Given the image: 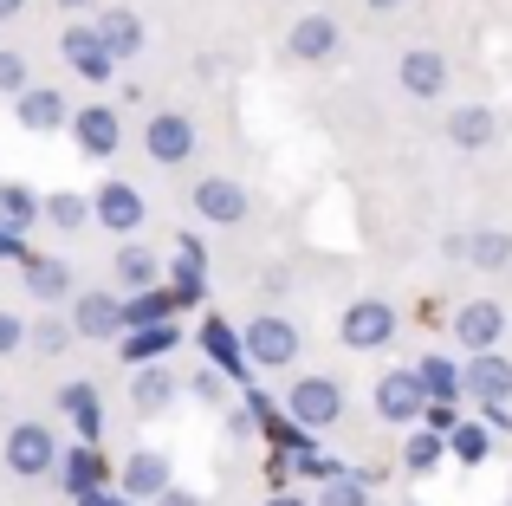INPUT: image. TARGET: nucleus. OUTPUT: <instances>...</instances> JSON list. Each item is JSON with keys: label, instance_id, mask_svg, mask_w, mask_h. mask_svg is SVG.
Wrapping results in <instances>:
<instances>
[{"label": "nucleus", "instance_id": "f257e3e1", "mask_svg": "<svg viewBox=\"0 0 512 506\" xmlns=\"http://www.w3.org/2000/svg\"><path fill=\"white\" fill-rule=\"evenodd\" d=\"M59 468V435L46 429V422H13L7 429V474H20V481H39V474Z\"/></svg>", "mask_w": 512, "mask_h": 506}, {"label": "nucleus", "instance_id": "f03ea898", "mask_svg": "<svg viewBox=\"0 0 512 506\" xmlns=\"http://www.w3.org/2000/svg\"><path fill=\"white\" fill-rule=\"evenodd\" d=\"M286 416L299 422L305 435H312V429H331V422L344 416L338 377H299V383H292V396H286Z\"/></svg>", "mask_w": 512, "mask_h": 506}, {"label": "nucleus", "instance_id": "7ed1b4c3", "mask_svg": "<svg viewBox=\"0 0 512 506\" xmlns=\"http://www.w3.org/2000/svg\"><path fill=\"white\" fill-rule=\"evenodd\" d=\"M292 357H299V325L279 312H260L247 325V364L253 370H286Z\"/></svg>", "mask_w": 512, "mask_h": 506}, {"label": "nucleus", "instance_id": "20e7f679", "mask_svg": "<svg viewBox=\"0 0 512 506\" xmlns=\"http://www.w3.org/2000/svg\"><path fill=\"white\" fill-rule=\"evenodd\" d=\"M72 331L78 338H98V344H124V331H130V318H124V299L117 292H78L72 299Z\"/></svg>", "mask_w": 512, "mask_h": 506}, {"label": "nucleus", "instance_id": "39448f33", "mask_svg": "<svg viewBox=\"0 0 512 506\" xmlns=\"http://www.w3.org/2000/svg\"><path fill=\"white\" fill-rule=\"evenodd\" d=\"M376 416L383 422H422L428 416V390L415 370H383L376 377Z\"/></svg>", "mask_w": 512, "mask_h": 506}, {"label": "nucleus", "instance_id": "423d86ee", "mask_svg": "<svg viewBox=\"0 0 512 506\" xmlns=\"http://www.w3.org/2000/svg\"><path fill=\"white\" fill-rule=\"evenodd\" d=\"M169 487H175L169 455H156V448H137V455L117 468V494H124V500H150V506H156Z\"/></svg>", "mask_w": 512, "mask_h": 506}, {"label": "nucleus", "instance_id": "0eeeda50", "mask_svg": "<svg viewBox=\"0 0 512 506\" xmlns=\"http://www.w3.org/2000/svg\"><path fill=\"white\" fill-rule=\"evenodd\" d=\"M389 338H396V305L389 299H357L344 312V344L350 351H383Z\"/></svg>", "mask_w": 512, "mask_h": 506}, {"label": "nucleus", "instance_id": "6e6552de", "mask_svg": "<svg viewBox=\"0 0 512 506\" xmlns=\"http://www.w3.org/2000/svg\"><path fill=\"white\" fill-rule=\"evenodd\" d=\"M454 338L467 344V357H493V344L506 338V312L493 299H467L454 312Z\"/></svg>", "mask_w": 512, "mask_h": 506}, {"label": "nucleus", "instance_id": "1a4fd4ad", "mask_svg": "<svg viewBox=\"0 0 512 506\" xmlns=\"http://www.w3.org/2000/svg\"><path fill=\"white\" fill-rule=\"evenodd\" d=\"M143 150H150L163 169L188 163V156H195V124H188L182 111H156L150 124H143Z\"/></svg>", "mask_w": 512, "mask_h": 506}, {"label": "nucleus", "instance_id": "9d476101", "mask_svg": "<svg viewBox=\"0 0 512 506\" xmlns=\"http://www.w3.org/2000/svg\"><path fill=\"white\" fill-rule=\"evenodd\" d=\"M195 215L214 221V228H240L247 221V189L234 176H201L195 182Z\"/></svg>", "mask_w": 512, "mask_h": 506}, {"label": "nucleus", "instance_id": "9b49d317", "mask_svg": "<svg viewBox=\"0 0 512 506\" xmlns=\"http://www.w3.org/2000/svg\"><path fill=\"white\" fill-rule=\"evenodd\" d=\"M72 137H78V150H85V156H98V163H104V156L124 150V117H117L111 104H85V111L72 117Z\"/></svg>", "mask_w": 512, "mask_h": 506}, {"label": "nucleus", "instance_id": "f8f14e48", "mask_svg": "<svg viewBox=\"0 0 512 506\" xmlns=\"http://www.w3.org/2000/svg\"><path fill=\"white\" fill-rule=\"evenodd\" d=\"M195 344L208 351V364L221 370V377H234V383H247V338H234V325L227 318H201V331H195Z\"/></svg>", "mask_w": 512, "mask_h": 506}, {"label": "nucleus", "instance_id": "ddd939ff", "mask_svg": "<svg viewBox=\"0 0 512 506\" xmlns=\"http://www.w3.org/2000/svg\"><path fill=\"white\" fill-rule=\"evenodd\" d=\"M286 52L299 65H325L331 52H338V20H331V13H299V20H292Z\"/></svg>", "mask_w": 512, "mask_h": 506}, {"label": "nucleus", "instance_id": "4468645a", "mask_svg": "<svg viewBox=\"0 0 512 506\" xmlns=\"http://www.w3.org/2000/svg\"><path fill=\"white\" fill-rule=\"evenodd\" d=\"M396 78H402V91H409V98H441V91H448V59H441V52H428V46H409L402 52V65H396Z\"/></svg>", "mask_w": 512, "mask_h": 506}, {"label": "nucleus", "instance_id": "2eb2a0df", "mask_svg": "<svg viewBox=\"0 0 512 506\" xmlns=\"http://www.w3.org/2000/svg\"><path fill=\"white\" fill-rule=\"evenodd\" d=\"M91 208H98V221H104L111 234H137V228H143V195L130 189V182H117V176H111V182H98Z\"/></svg>", "mask_w": 512, "mask_h": 506}, {"label": "nucleus", "instance_id": "dca6fc26", "mask_svg": "<svg viewBox=\"0 0 512 506\" xmlns=\"http://www.w3.org/2000/svg\"><path fill=\"white\" fill-rule=\"evenodd\" d=\"M65 59H72V72H78V78H91V85H104V78L117 72V59L104 52L98 26H65Z\"/></svg>", "mask_w": 512, "mask_h": 506}, {"label": "nucleus", "instance_id": "f3484780", "mask_svg": "<svg viewBox=\"0 0 512 506\" xmlns=\"http://www.w3.org/2000/svg\"><path fill=\"white\" fill-rule=\"evenodd\" d=\"M59 481H65L72 500H85V494H98V487H111V474H104L98 448H65L59 455Z\"/></svg>", "mask_w": 512, "mask_h": 506}, {"label": "nucleus", "instance_id": "a211bd4d", "mask_svg": "<svg viewBox=\"0 0 512 506\" xmlns=\"http://www.w3.org/2000/svg\"><path fill=\"white\" fill-rule=\"evenodd\" d=\"M98 39H104V52H111L117 65H130V59L143 52V20H137L130 7H111V13L98 20Z\"/></svg>", "mask_w": 512, "mask_h": 506}, {"label": "nucleus", "instance_id": "6ab92c4d", "mask_svg": "<svg viewBox=\"0 0 512 506\" xmlns=\"http://www.w3.org/2000/svg\"><path fill=\"white\" fill-rule=\"evenodd\" d=\"M39 221H46V202L26 182H0V228L26 241V228H39Z\"/></svg>", "mask_w": 512, "mask_h": 506}, {"label": "nucleus", "instance_id": "aec40b11", "mask_svg": "<svg viewBox=\"0 0 512 506\" xmlns=\"http://www.w3.org/2000/svg\"><path fill=\"white\" fill-rule=\"evenodd\" d=\"M111 273H117V286H124L130 299H143V292H156V279H163V260H156L150 247H124L111 260Z\"/></svg>", "mask_w": 512, "mask_h": 506}, {"label": "nucleus", "instance_id": "412c9836", "mask_svg": "<svg viewBox=\"0 0 512 506\" xmlns=\"http://www.w3.org/2000/svg\"><path fill=\"white\" fill-rule=\"evenodd\" d=\"M78 111H65V98H59V85H33L20 98V124L26 130H39V137H46V130H59V124H72Z\"/></svg>", "mask_w": 512, "mask_h": 506}, {"label": "nucleus", "instance_id": "4be33fe9", "mask_svg": "<svg viewBox=\"0 0 512 506\" xmlns=\"http://www.w3.org/2000/svg\"><path fill=\"white\" fill-rule=\"evenodd\" d=\"M493 130H500V117H493L487 104H461V111H448V143H461V150H487Z\"/></svg>", "mask_w": 512, "mask_h": 506}, {"label": "nucleus", "instance_id": "5701e85b", "mask_svg": "<svg viewBox=\"0 0 512 506\" xmlns=\"http://www.w3.org/2000/svg\"><path fill=\"white\" fill-rule=\"evenodd\" d=\"M467 396H474V403H506L512 396V364L506 357H474V364H467Z\"/></svg>", "mask_w": 512, "mask_h": 506}, {"label": "nucleus", "instance_id": "b1692460", "mask_svg": "<svg viewBox=\"0 0 512 506\" xmlns=\"http://www.w3.org/2000/svg\"><path fill=\"white\" fill-rule=\"evenodd\" d=\"M20 279H26V292H33V299H46V305L72 299V266H65V260H26Z\"/></svg>", "mask_w": 512, "mask_h": 506}, {"label": "nucleus", "instance_id": "393cba45", "mask_svg": "<svg viewBox=\"0 0 512 506\" xmlns=\"http://www.w3.org/2000/svg\"><path fill=\"white\" fill-rule=\"evenodd\" d=\"M59 409H65V416H72V429L85 435V448L98 442L104 416H98V390H91V383H65V390H59Z\"/></svg>", "mask_w": 512, "mask_h": 506}, {"label": "nucleus", "instance_id": "a878e982", "mask_svg": "<svg viewBox=\"0 0 512 506\" xmlns=\"http://www.w3.org/2000/svg\"><path fill=\"white\" fill-rule=\"evenodd\" d=\"M169 403H175V383H169L163 364H150V370L130 377V409H137V416H156V409H169Z\"/></svg>", "mask_w": 512, "mask_h": 506}, {"label": "nucleus", "instance_id": "bb28decb", "mask_svg": "<svg viewBox=\"0 0 512 506\" xmlns=\"http://www.w3.org/2000/svg\"><path fill=\"white\" fill-rule=\"evenodd\" d=\"M415 377H422L428 403H454V396L467 390V370H454L448 357H422V364H415Z\"/></svg>", "mask_w": 512, "mask_h": 506}, {"label": "nucleus", "instance_id": "cd10ccee", "mask_svg": "<svg viewBox=\"0 0 512 506\" xmlns=\"http://www.w3.org/2000/svg\"><path fill=\"white\" fill-rule=\"evenodd\" d=\"M169 273H175V305H182V299H201V273H208L201 241H188V234H182V241H175V266H169Z\"/></svg>", "mask_w": 512, "mask_h": 506}, {"label": "nucleus", "instance_id": "c85d7f7f", "mask_svg": "<svg viewBox=\"0 0 512 506\" xmlns=\"http://www.w3.org/2000/svg\"><path fill=\"white\" fill-rule=\"evenodd\" d=\"M175 344H182V331H175V325H150V331H130V338H124V357L150 370V357H169Z\"/></svg>", "mask_w": 512, "mask_h": 506}, {"label": "nucleus", "instance_id": "c756f323", "mask_svg": "<svg viewBox=\"0 0 512 506\" xmlns=\"http://www.w3.org/2000/svg\"><path fill=\"white\" fill-rule=\"evenodd\" d=\"M448 455L467 461V468H480V461L493 455V429H487V422H461V429L448 435Z\"/></svg>", "mask_w": 512, "mask_h": 506}, {"label": "nucleus", "instance_id": "7c9ffc66", "mask_svg": "<svg viewBox=\"0 0 512 506\" xmlns=\"http://www.w3.org/2000/svg\"><path fill=\"white\" fill-rule=\"evenodd\" d=\"M169 312H175V292H143V299H124V318H130V331L169 325ZM130 331H124V338H130Z\"/></svg>", "mask_w": 512, "mask_h": 506}, {"label": "nucleus", "instance_id": "2f4dec72", "mask_svg": "<svg viewBox=\"0 0 512 506\" xmlns=\"http://www.w3.org/2000/svg\"><path fill=\"white\" fill-rule=\"evenodd\" d=\"M46 221L52 228H85V221H98V208H91V195L59 189V195H46Z\"/></svg>", "mask_w": 512, "mask_h": 506}, {"label": "nucleus", "instance_id": "473e14b6", "mask_svg": "<svg viewBox=\"0 0 512 506\" xmlns=\"http://www.w3.org/2000/svg\"><path fill=\"white\" fill-rule=\"evenodd\" d=\"M461 253H467L474 266H493V273H500V266L512 260V241H506L500 228H487V234H474V241H461Z\"/></svg>", "mask_w": 512, "mask_h": 506}, {"label": "nucleus", "instance_id": "72a5a7b5", "mask_svg": "<svg viewBox=\"0 0 512 506\" xmlns=\"http://www.w3.org/2000/svg\"><path fill=\"white\" fill-rule=\"evenodd\" d=\"M441 455H448V435H435V429H415V435H409V448H402V461H409L415 474H428Z\"/></svg>", "mask_w": 512, "mask_h": 506}, {"label": "nucleus", "instance_id": "f704fd0d", "mask_svg": "<svg viewBox=\"0 0 512 506\" xmlns=\"http://www.w3.org/2000/svg\"><path fill=\"white\" fill-rule=\"evenodd\" d=\"M72 338H78L72 318H39V325H33V351H46V357H59Z\"/></svg>", "mask_w": 512, "mask_h": 506}, {"label": "nucleus", "instance_id": "c9c22d12", "mask_svg": "<svg viewBox=\"0 0 512 506\" xmlns=\"http://www.w3.org/2000/svg\"><path fill=\"white\" fill-rule=\"evenodd\" d=\"M318 506H370V481H363V474H344V481H331L325 494H318Z\"/></svg>", "mask_w": 512, "mask_h": 506}, {"label": "nucleus", "instance_id": "e433bc0d", "mask_svg": "<svg viewBox=\"0 0 512 506\" xmlns=\"http://www.w3.org/2000/svg\"><path fill=\"white\" fill-rule=\"evenodd\" d=\"M0 91H13V98H26V91H33V78H26V59H20V52H0Z\"/></svg>", "mask_w": 512, "mask_h": 506}, {"label": "nucleus", "instance_id": "4c0bfd02", "mask_svg": "<svg viewBox=\"0 0 512 506\" xmlns=\"http://www.w3.org/2000/svg\"><path fill=\"white\" fill-rule=\"evenodd\" d=\"M20 344H33V325L20 312H0V357H13Z\"/></svg>", "mask_w": 512, "mask_h": 506}, {"label": "nucleus", "instance_id": "58836bf2", "mask_svg": "<svg viewBox=\"0 0 512 506\" xmlns=\"http://www.w3.org/2000/svg\"><path fill=\"white\" fill-rule=\"evenodd\" d=\"M299 474H318V481L331 487V481H344L350 468H338V461H331V455H318V448H299Z\"/></svg>", "mask_w": 512, "mask_h": 506}, {"label": "nucleus", "instance_id": "ea45409f", "mask_svg": "<svg viewBox=\"0 0 512 506\" xmlns=\"http://www.w3.org/2000/svg\"><path fill=\"white\" fill-rule=\"evenodd\" d=\"M422 429H435V435H454V429H461V416H454V403H428Z\"/></svg>", "mask_w": 512, "mask_h": 506}, {"label": "nucleus", "instance_id": "a19ab883", "mask_svg": "<svg viewBox=\"0 0 512 506\" xmlns=\"http://www.w3.org/2000/svg\"><path fill=\"white\" fill-rule=\"evenodd\" d=\"M247 416H253V422L266 429V422H279V403H273L266 390H247Z\"/></svg>", "mask_w": 512, "mask_h": 506}, {"label": "nucleus", "instance_id": "79ce46f5", "mask_svg": "<svg viewBox=\"0 0 512 506\" xmlns=\"http://www.w3.org/2000/svg\"><path fill=\"white\" fill-rule=\"evenodd\" d=\"M195 396H201V403H221V396H227V377H221V370H201V377H195Z\"/></svg>", "mask_w": 512, "mask_h": 506}, {"label": "nucleus", "instance_id": "37998d69", "mask_svg": "<svg viewBox=\"0 0 512 506\" xmlns=\"http://www.w3.org/2000/svg\"><path fill=\"white\" fill-rule=\"evenodd\" d=\"M0 260H20V266H26V247H20V234H7V228H0Z\"/></svg>", "mask_w": 512, "mask_h": 506}, {"label": "nucleus", "instance_id": "c03bdc74", "mask_svg": "<svg viewBox=\"0 0 512 506\" xmlns=\"http://www.w3.org/2000/svg\"><path fill=\"white\" fill-rule=\"evenodd\" d=\"M72 506H130V500L111 494V487H98V494H85V500H72Z\"/></svg>", "mask_w": 512, "mask_h": 506}, {"label": "nucleus", "instance_id": "a18cd8bd", "mask_svg": "<svg viewBox=\"0 0 512 506\" xmlns=\"http://www.w3.org/2000/svg\"><path fill=\"white\" fill-rule=\"evenodd\" d=\"M480 416H487V429H512V416H506V403H480Z\"/></svg>", "mask_w": 512, "mask_h": 506}, {"label": "nucleus", "instance_id": "49530a36", "mask_svg": "<svg viewBox=\"0 0 512 506\" xmlns=\"http://www.w3.org/2000/svg\"><path fill=\"white\" fill-rule=\"evenodd\" d=\"M156 506H201V500H195V494H188V487H169V494H163V500H156Z\"/></svg>", "mask_w": 512, "mask_h": 506}, {"label": "nucleus", "instance_id": "de8ad7c7", "mask_svg": "<svg viewBox=\"0 0 512 506\" xmlns=\"http://www.w3.org/2000/svg\"><path fill=\"white\" fill-rule=\"evenodd\" d=\"M13 13H26V0H0V20H13Z\"/></svg>", "mask_w": 512, "mask_h": 506}, {"label": "nucleus", "instance_id": "09e8293b", "mask_svg": "<svg viewBox=\"0 0 512 506\" xmlns=\"http://www.w3.org/2000/svg\"><path fill=\"white\" fill-rule=\"evenodd\" d=\"M363 7H370V13H396L402 0H363Z\"/></svg>", "mask_w": 512, "mask_h": 506}, {"label": "nucleus", "instance_id": "8fccbe9b", "mask_svg": "<svg viewBox=\"0 0 512 506\" xmlns=\"http://www.w3.org/2000/svg\"><path fill=\"white\" fill-rule=\"evenodd\" d=\"M266 506H305V500H299V494H273Z\"/></svg>", "mask_w": 512, "mask_h": 506}, {"label": "nucleus", "instance_id": "3c124183", "mask_svg": "<svg viewBox=\"0 0 512 506\" xmlns=\"http://www.w3.org/2000/svg\"><path fill=\"white\" fill-rule=\"evenodd\" d=\"M59 7H85V0H59Z\"/></svg>", "mask_w": 512, "mask_h": 506}]
</instances>
